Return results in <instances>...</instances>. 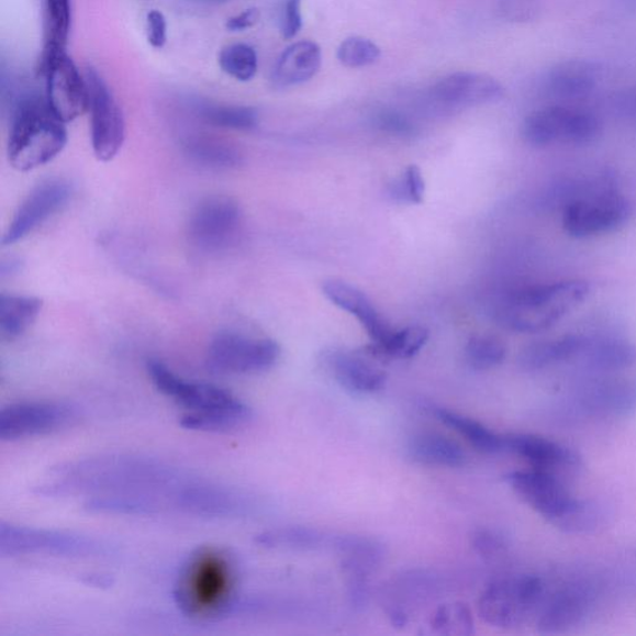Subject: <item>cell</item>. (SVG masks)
I'll list each match as a JSON object with an SVG mask.
<instances>
[{"label": "cell", "instance_id": "obj_40", "mask_svg": "<svg viewBox=\"0 0 636 636\" xmlns=\"http://www.w3.org/2000/svg\"><path fill=\"white\" fill-rule=\"evenodd\" d=\"M375 123L377 129L393 136L412 137L416 132L413 123L402 113L395 111L378 112L375 116Z\"/></svg>", "mask_w": 636, "mask_h": 636}, {"label": "cell", "instance_id": "obj_23", "mask_svg": "<svg viewBox=\"0 0 636 636\" xmlns=\"http://www.w3.org/2000/svg\"><path fill=\"white\" fill-rule=\"evenodd\" d=\"M600 70L590 62L571 60L558 64L549 71L547 88L555 98L582 100L594 91Z\"/></svg>", "mask_w": 636, "mask_h": 636}, {"label": "cell", "instance_id": "obj_35", "mask_svg": "<svg viewBox=\"0 0 636 636\" xmlns=\"http://www.w3.org/2000/svg\"><path fill=\"white\" fill-rule=\"evenodd\" d=\"M507 349L498 337L479 335L469 339L465 347V358L475 370H489L505 360Z\"/></svg>", "mask_w": 636, "mask_h": 636}, {"label": "cell", "instance_id": "obj_33", "mask_svg": "<svg viewBox=\"0 0 636 636\" xmlns=\"http://www.w3.org/2000/svg\"><path fill=\"white\" fill-rule=\"evenodd\" d=\"M222 71L239 82L252 81L259 69L258 54L245 43H235L223 47L217 56Z\"/></svg>", "mask_w": 636, "mask_h": 636}, {"label": "cell", "instance_id": "obj_1", "mask_svg": "<svg viewBox=\"0 0 636 636\" xmlns=\"http://www.w3.org/2000/svg\"><path fill=\"white\" fill-rule=\"evenodd\" d=\"M237 569L226 549L205 546L188 557L177 578L175 601L188 618L208 621L230 613L235 603Z\"/></svg>", "mask_w": 636, "mask_h": 636}, {"label": "cell", "instance_id": "obj_34", "mask_svg": "<svg viewBox=\"0 0 636 636\" xmlns=\"http://www.w3.org/2000/svg\"><path fill=\"white\" fill-rule=\"evenodd\" d=\"M433 633L449 636H469L475 632L472 612L462 602L445 603L432 615Z\"/></svg>", "mask_w": 636, "mask_h": 636}, {"label": "cell", "instance_id": "obj_5", "mask_svg": "<svg viewBox=\"0 0 636 636\" xmlns=\"http://www.w3.org/2000/svg\"><path fill=\"white\" fill-rule=\"evenodd\" d=\"M545 600L544 582L536 576L516 574L496 579L482 591L478 613L498 629H516L537 615Z\"/></svg>", "mask_w": 636, "mask_h": 636}, {"label": "cell", "instance_id": "obj_37", "mask_svg": "<svg viewBox=\"0 0 636 636\" xmlns=\"http://www.w3.org/2000/svg\"><path fill=\"white\" fill-rule=\"evenodd\" d=\"M424 193V178L416 166L408 167L403 176L391 186V196L405 203L421 204Z\"/></svg>", "mask_w": 636, "mask_h": 636}, {"label": "cell", "instance_id": "obj_29", "mask_svg": "<svg viewBox=\"0 0 636 636\" xmlns=\"http://www.w3.org/2000/svg\"><path fill=\"white\" fill-rule=\"evenodd\" d=\"M40 298L5 295L0 298V332L5 339H15L30 330L41 315Z\"/></svg>", "mask_w": 636, "mask_h": 636}, {"label": "cell", "instance_id": "obj_21", "mask_svg": "<svg viewBox=\"0 0 636 636\" xmlns=\"http://www.w3.org/2000/svg\"><path fill=\"white\" fill-rule=\"evenodd\" d=\"M410 458L425 467L458 469L468 462L462 446L439 433H420L406 446Z\"/></svg>", "mask_w": 636, "mask_h": 636}, {"label": "cell", "instance_id": "obj_18", "mask_svg": "<svg viewBox=\"0 0 636 636\" xmlns=\"http://www.w3.org/2000/svg\"><path fill=\"white\" fill-rule=\"evenodd\" d=\"M592 606V594L584 585L565 587L553 596L546 598L537 612L540 633L557 634L581 624Z\"/></svg>", "mask_w": 636, "mask_h": 636}, {"label": "cell", "instance_id": "obj_10", "mask_svg": "<svg viewBox=\"0 0 636 636\" xmlns=\"http://www.w3.org/2000/svg\"><path fill=\"white\" fill-rule=\"evenodd\" d=\"M74 406L58 402H26L0 412V440L15 442L58 432L78 420Z\"/></svg>", "mask_w": 636, "mask_h": 636}, {"label": "cell", "instance_id": "obj_41", "mask_svg": "<svg viewBox=\"0 0 636 636\" xmlns=\"http://www.w3.org/2000/svg\"><path fill=\"white\" fill-rule=\"evenodd\" d=\"M146 35L148 44L154 49H164L168 42V22L166 15L152 9L146 15Z\"/></svg>", "mask_w": 636, "mask_h": 636}, {"label": "cell", "instance_id": "obj_22", "mask_svg": "<svg viewBox=\"0 0 636 636\" xmlns=\"http://www.w3.org/2000/svg\"><path fill=\"white\" fill-rule=\"evenodd\" d=\"M321 62L322 54L316 43L303 41L292 44L275 64L272 82L278 88L297 87L319 72Z\"/></svg>", "mask_w": 636, "mask_h": 636}, {"label": "cell", "instance_id": "obj_42", "mask_svg": "<svg viewBox=\"0 0 636 636\" xmlns=\"http://www.w3.org/2000/svg\"><path fill=\"white\" fill-rule=\"evenodd\" d=\"M302 27L301 0H287L283 5L281 33L284 40L295 37Z\"/></svg>", "mask_w": 636, "mask_h": 636}, {"label": "cell", "instance_id": "obj_2", "mask_svg": "<svg viewBox=\"0 0 636 636\" xmlns=\"http://www.w3.org/2000/svg\"><path fill=\"white\" fill-rule=\"evenodd\" d=\"M147 372L160 393L186 408L180 424L187 429L230 432L250 421V408L223 388L186 381L155 359L147 364Z\"/></svg>", "mask_w": 636, "mask_h": 636}, {"label": "cell", "instance_id": "obj_4", "mask_svg": "<svg viewBox=\"0 0 636 636\" xmlns=\"http://www.w3.org/2000/svg\"><path fill=\"white\" fill-rule=\"evenodd\" d=\"M590 283L568 280L511 290L496 311L499 324L520 334H537L557 324L590 295Z\"/></svg>", "mask_w": 636, "mask_h": 636}, {"label": "cell", "instance_id": "obj_30", "mask_svg": "<svg viewBox=\"0 0 636 636\" xmlns=\"http://www.w3.org/2000/svg\"><path fill=\"white\" fill-rule=\"evenodd\" d=\"M582 355L588 366L606 372L636 365V346L622 339L588 341Z\"/></svg>", "mask_w": 636, "mask_h": 636}, {"label": "cell", "instance_id": "obj_8", "mask_svg": "<svg viewBox=\"0 0 636 636\" xmlns=\"http://www.w3.org/2000/svg\"><path fill=\"white\" fill-rule=\"evenodd\" d=\"M280 354L278 342L272 339L221 332L209 344L207 364L216 373L254 375L277 365Z\"/></svg>", "mask_w": 636, "mask_h": 636}, {"label": "cell", "instance_id": "obj_7", "mask_svg": "<svg viewBox=\"0 0 636 636\" xmlns=\"http://www.w3.org/2000/svg\"><path fill=\"white\" fill-rule=\"evenodd\" d=\"M90 92V130L94 156L110 163L125 144L126 119L115 94L103 76L92 66L85 70Z\"/></svg>", "mask_w": 636, "mask_h": 636}, {"label": "cell", "instance_id": "obj_20", "mask_svg": "<svg viewBox=\"0 0 636 636\" xmlns=\"http://www.w3.org/2000/svg\"><path fill=\"white\" fill-rule=\"evenodd\" d=\"M578 110L550 107L535 111L525 120L522 136L527 144L546 147L556 142L576 145Z\"/></svg>", "mask_w": 636, "mask_h": 636}, {"label": "cell", "instance_id": "obj_43", "mask_svg": "<svg viewBox=\"0 0 636 636\" xmlns=\"http://www.w3.org/2000/svg\"><path fill=\"white\" fill-rule=\"evenodd\" d=\"M260 12L258 8L244 9L243 12L227 18L225 30L231 33H242L252 30L259 23Z\"/></svg>", "mask_w": 636, "mask_h": 636}, {"label": "cell", "instance_id": "obj_44", "mask_svg": "<svg viewBox=\"0 0 636 636\" xmlns=\"http://www.w3.org/2000/svg\"><path fill=\"white\" fill-rule=\"evenodd\" d=\"M616 108L624 115L636 118V87L621 94L618 100H616Z\"/></svg>", "mask_w": 636, "mask_h": 636}, {"label": "cell", "instance_id": "obj_3", "mask_svg": "<svg viewBox=\"0 0 636 636\" xmlns=\"http://www.w3.org/2000/svg\"><path fill=\"white\" fill-rule=\"evenodd\" d=\"M68 144V131L45 97L23 94L15 102L8 138V158L19 172H30L59 156Z\"/></svg>", "mask_w": 636, "mask_h": 636}, {"label": "cell", "instance_id": "obj_13", "mask_svg": "<svg viewBox=\"0 0 636 636\" xmlns=\"http://www.w3.org/2000/svg\"><path fill=\"white\" fill-rule=\"evenodd\" d=\"M506 481L522 501L555 527L571 514L579 500L556 475L546 471H512L506 475Z\"/></svg>", "mask_w": 636, "mask_h": 636}, {"label": "cell", "instance_id": "obj_36", "mask_svg": "<svg viewBox=\"0 0 636 636\" xmlns=\"http://www.w3.org/2000/svg\"><path fill=\"white\" fill-rule=\"evenodd\" d=\"M337 56L347 68L356 69L376 63L381 56V51L366 37L354 36L339 45Z\"/></svg>", "mask_w": 636, "mask_h": 636}, {"label": "cell", "instance_id": "obj_25", "mask_svg": "<svg viewBox=\"0 0 636 636\" xmlns=\"http://www.w3.org/2000/svg\"><path fill=\"white\" fill-rule=\"evenodd\" d=\"M45 42L36 72L66 53L72 24L71 0H44Z\"/></svg>", "mask_w": 636, "mask_h": 636}, {"label": "cell", "instance_id": "obj_12", "mask_svg": "<svg viewBox=\"0 0 636 636\" xmlns=\"http://www.w3.org/2000/svg\"><path fill=\"white\" fill-rule=\"evenodd\" d=\"M98 546L92 540L58 533V531L2 524L0 526V554L2 556L51 555L66 557L90 556Z\"/></svg>", "mask_w": 636, "mask_h": 636}, {"label": "cell", "instance_id": "obj_39", "mask_svg": "<svg viewBox=\"0 0 636 636\" xmlns=\"http://www.w3.org/2000/svg\"><path fill=\"white\" fill-rule=\"evenodd\" d=\"M500 11L510 22H531L538 16L540 0H501Z\"/></svg>", "mask_w": 636, "mask_h": 636}, {"label": "cell", "instance_id": "obj_27", "mask_svg": "<svg viewBox=\"0 0 636 636\" xmlns=\"http://www.w3.org/2000/svg\"><path fill=\"white\" fill-rule=\"evenodd\" d=\"M185 154L193 164L214 170H230L243 164L241 150L222 140L194 136L185 142Z\"/></svg>", "mask_w": 636, "mask_h": 636}, {"label": "cell", "instance_id": "obj_11", "mask_svg": "<svg viewBox=\"0 0 636 636\" xmlns=\"http://www.w3.org/2000/svg\"><path fill=\"white\" fill-rule=\"evenodd\" d=\"M45 79V100L63 122L69 123L89 111L87 76L68 53H64L37 74Z\"/></svg>", "mask_w": 636, "mask_h": 636}, {"label": "cell", "instance_id": "obj_26", "mask_svg": "<svg viewBox=\"0 0 636 636\" xmlns=\"http://www.w3.org/2000/svg\"><path fill=\"white\" fill-rule=\"evenodd\" d=\"M335 535H327L322 531L305 526L280 527L259 534L255 543L269 549L308 550L332 549Z\"/></svg>", "mask_w": 636, "mask_h": 636}, {"label": "cell", "instance_id": "obj_38", "mask_svg": "<svg viewBox=\"0 0 636 636\" xmlns=\"http://www.w3.org/2000/svg\"><path fill=\"white\" fill-rule=\"evenodd\" d=\"M471 546L475 553L487 559L499 558L507 550L506 539L488 528L473 531Z\"/></svg>", "mask_w": 636, "mask_h": 636}, {"label": "cell", "instance_id": "obj_9", "mask_svg": "<svg viewBox=\"0 0 636 636\" xmlns=\"http://www.w3.org/2000/svg\"><path fill=\"white\" fill-rule=\"evenodd\" d=\"M631 207L610 185L587 198L573 199L564 211L565 231L588 237L620 230L628 221Z\"/></svg>", "mask_w": 636, "mask_h": 636}, {"label": "cell", "instance_id": "obj_14", "mask_svg": "<svg viewBox=\"0 0 636 636\" xmlns=\"http://www.w3.org/2000/svg\"><path fill=\"white\" fill-rule=\"evenodd\" d=\"M74 189L64 179L44 180L19 205L3 237V245H13L32 234L70 202Z\"/></svg>", "mask_w": 636, "mask_h": 636}, {"label": "cell", "instance_id": "obj_16", "mask_svg": "<svg viewBox=\"0 0 636 636\" xmlns=\"http://www.w3.org/2000/svg\"><path fill=\"white\" fill-rule=\"evenodd\" d=\"M503 97L501 83L491 76L478 72H455L432 89V98L446 108H471L499 101Z\"/></svg>", "mask_w": 636, "mask_h": 636}, {"label": "cell", "instance_id": "obj_28", "mask_svg": "<svg viewBox=\"0 0 636 636\" xmlns=\"http://www.w3.org/2000/svg\"><path fill=\"white\" fill-rule=\"evenodd\" d=\"M433 413L436 420L459 434L475 450L490 455L505 451L503 449V435L493 433L488 426L472 420V417L444 410V408H435Z\"/></svg>", "mask_w": 636, "mask_h": 636}, {"label": "cell", "instance_id": "obj_6", "mask_svg": "<svg viewBox=\"0 0 636 636\" xmlns=\"http://www.w3.org/2000/svg\"><path fill=\"white\" fill-rule=\"evenodd\" d=\"M243 213L234 199L205 198L189 216L187 234L193 248L205 255L230 252L239 242Z\"/></svg>", "mask_w": 636, "mask_h": 636}, {"label": "cell", "instance_id": "obj_15", "mask_svg": "<svg viewBox=\"0 0 636 636\" xmlns=\"http://www.w3.org/2000/svg\"><path fill=\"white\" fill-rule=\"evenodd\" d=\"M503 449L525 460L536 470L558 477L581 468V457L568 446L534 434L503 435Z\"/></svg>", "mask_w": 636, "mask_h": 636}, {"label": "cell", "instance_id": "obj_24", "mask_svg": "<svg viewBox=\"0 0 636 636\" xmlns=\"http://www.w3.org/2000/svg\"><path fill=\"white\" fill-rule=\"evenodd\" d=\"M587 344L588 339L578 335L534 342L521 350L517 365L526 372H536L581 356Z\"/></svg>", "mask_w": 636, "mask_h": 636}, {"label": "cell", "instance_id": "obj_31", "mask_svg": "<svg viewBox=\"0 0 636 636\" xmlns=\"http://www.w3.org/2000/svg\"><path fill=\"white\" fill-rule=\"evenodd\" d=\"M429 339L428 330L414 326L403 330H395L382 346L375 344L364 348V353L369 357L386 362L388 359H408L421 353V349Z\"/></svg>", "mask_w": 636, "mask_h": 636}, {"label": "cell", "instance_id": "obj_19", "mask_svg": "<svg viewBox=\"0 0 636 636\" xmlns=\"http://www.w3.org/2000/svg\"><path fill=\"white\" fill-rule=\"evenodd\" d=\"M324 295L334 305L354 315L362 325L372 344L382 346L395 331L373 306L366 293L344 281L330 280L322 287Z\"/></svg>", "mask_w": 636, "mask_h": 636}, {"label": "cell", "instance_id": "obj_17", "mask_svg": "<svg viewBox=\"0 0 636 636\" xmlns=\"http://www.w3.org/2000/svg\"><path fill=\"white\" fill-rule=\"evenodd\" d=\"M325 366L337 383L356 394H375L381 392L387 383V373L377 360L359 350L335 349L325 355Z\"/></svg>", "mask_w": 636, "mask_h": 636}, {"label": "cell", "instance_id": "obj_32", "mask_svg": "<svg viewBox=\"0 0 636 636\" xmlns=\"http://www.w3.org/2000/svg\"><path fill=\"white\" fill-rule=\"evenodd\" d=\"M198 115L208 125L233 131H250L259 122L255 109L236 104L203 103L198 108Z\"/></svg>", "mask_w": 636, "mask_h": 636}]
</instances>
